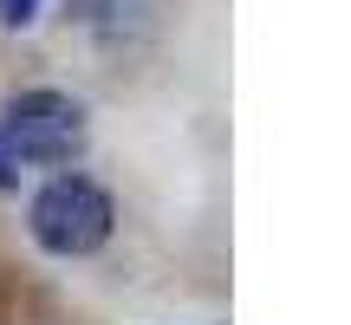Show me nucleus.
I'll use <instances>...</instances> for the list:
<instances>
[{
	"instance_id": "obj_2",
	"label": "nucleus",
	"mask_w": 351,
	"mask_h": 325,
	"mask_svg": "<svg viewBox=\"0 0 351 325\" xmlns=\"http://www.w3.org/2000/svg\"><path fill=\"white\" fill-rule=\"evenodd\" d=\"M111 228H117L111 189L78 176V169H59L26 202V234H33V248L52 254V261H85V254H98L104 241H111Z\"/></svg>"
},
{
	"instance_id": "obj_3",
	"label": "nucleus",
	"mask_w": 351,
	"mask_h": 325,
	"mask_svg": "<svg viewBox=\"0 0 351 325\" xmlns=\"http://www.w3.org/2000/svg\"><path fill=\"white\" fill-rule=\"evenodd\" d=\"M33 7H39V0H0V20H7V26H26V20H33Z\"/></svg>"
},
{
	"instance_id": "obj_4",
	"label": "nucleus",
	"mask_w": 351,
	"mask_h": 325,
	"mask_svg": "<svg viewBox=\"0 0 351 325\" xmlns=\"http://www.w3.org/2000/svg\"><path fill=\"white\" fill-rule=\"evenodd\" d=\"M0 189H13V162H7V150H0Z\"/></svg>"
},
{
	"instance_id": "obj_1",
	"label": "nucleus",
	"mask_w": 351,
	"mask_h": 325,
	"mask_svg": "<svg viewBox=\"0 0 351 325\" xmlns=\"http://www.w3.org/2000/svg\"><path fill=\"white\" fill-rule=\"evenodd\" d=\"M91 143V111L72 98V91H13L7 111H0V150H7L13 169H72Z\"/></svg>"
}]
</instances>
